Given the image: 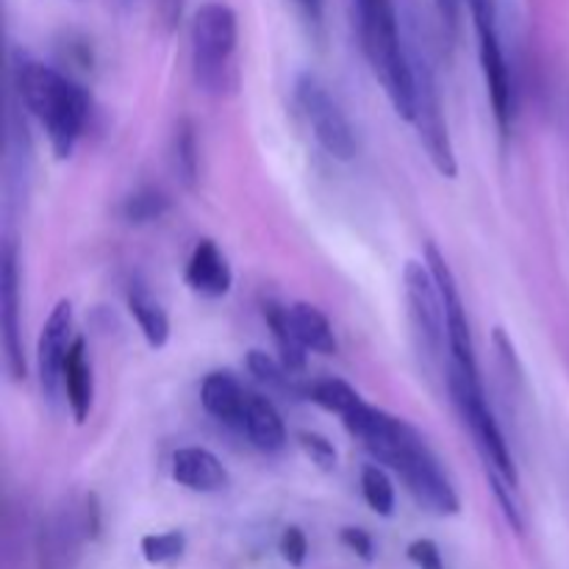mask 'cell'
<instances>
[{"mask_svg": "<svg viewBox=\"0 0 569 569\" xmlns=\"http://www.w3.org/2000/svg\"><path fill=\"white\" fill-rule=\"evenodd\" d=\"M437 3L439 17H442L445 28L448 31H456L459 28V0H433Z\"/></svg>", "mask_w": 569, "mask_h": 569, "instance_id": "32", "label": "cell"}, {"mask_svg": "<svg viewBox=\"0 0 569 569\" xmlns=\"http://www.w3.org/2000/svg\"><path fill=\"white\" fill-rule=\"evenodd\" d=\"M61 392H64L67 406H70L72 420L81 426L87 422L89 411H92L94 400V378H92V365H89L87 353V339L76 337L70 353L64 361V376H61Z\"/></svg>", "mask_w": 569, "mask_h": 569, "instance_id": "17", "label": "cell"}, {"mask_svg": "<svg viewBox=\"0 0 569 569\" xmlns=\"http://www.w3.org/2000/svg\"><path fill=\"white\" fill-rule=\"evenodd\" d=\"M403 287L406 303H409L411 320H415L422 345L431 356H442L445 345H448V326H445L442 298H439L437 281H433L428 264L409 261L403 270Z\"/></svg>", "mask_w": 569, "mask_h": 569, "instance_id": "10", "label": "cell"}, {"mask_svg": "<svg viewBox=\"0 0 569 569\" xmlns=\"http://www.w3.org/2000/svg\"><path fill=\"white\" fill-rule=\"evenodd\" d=\"M170 211V198L159 189H139L131 198H126L122 203V217L133 226H144V222L161 220V217Z\"/></svg>", "mask_w": 569, "mask_h": 569, "instance_id": "24", "label": "cell"}, {"mask_svg": "<svg viewBox=\"0 0 569 569\" xmlns=\"http://www.w3.org/2000/svg\"><path fill=\"white\" fill-rule=\"evenodd\" d=\"M472 20L478 31V56H481L483 81H487L489 103H492L495 120L500 131H509L515 120V87H511V72L506 64L503 44L498 37V20H495L492 0H470Z\"/></svg>", "mask_w": 569, "mask_h": 569, "instance_id": "8", "label": "cell"}, {"mask_svg": "<svg viewBox=\"0 0 569 569\" xmlns=\"http://www.w3.org/2000/svg\"><path fill=\"white\" fill-rule=\"evenodd\" d=\"M248 370L250 376H256V381L264 383L267 389H276V392H295L292 387V372L281 365L278 359H272L264 350H250L248 353Z\"/></svg>", "mask_w": 569, "mask_h": 569, "instance_id": "26", "label": "cell"}, {"mask_svg": "<svg viewBox=\"0 0 569 569\" xmlns=\"http://www.w3.org/2000/svg\"><path fill=\"white\" fill-rule=\"evenodd\" d=\"M450 395H453V403L459 409L461 420L470 428L472 439H476V448L481 453L483 467H487V478H500L509 487L520 489V472H517L515 459L509 453V445H506L503 433H500L498 420H495L492 409L487 403V395H483L481 381H470L461 372L450 370L448 376Z\"/></svg>", "mask_w": 569, "mask_h": 569, "instance_id": "5", "label": "cell"}, {"mask_svg": "<svg viewBox=\"0 0 569 569\" xmlns=\"http://www.w3.org/2000/svg\"><path fill=\"white\" fill-rule=\"evenodd\" d=\"M309 400L320 406V409L331 411V415H339L345 420V417L361 403V395L356 392L348 381H339V378H322V381L311 383Z\"/></svg>", "mask_w": 569, "mask_h": 569, "instance_id": "22", "label": "cell"}, {"mask_svg": "<svg viewBox=\"0 0 569 569\" xmlns=\"http://www.w3.org/2000/svg\"><path fill=\"white\" fill-rule=\"evenodd\" d=\"M278 550H281V559L289 567H303L306 556H309V539H306V533L298 526H287L281 539H278Z\"/></svg>", "mask_w": 569, "mask_h": 569, "instance_id": "29", "label": "cell"}, {"mask_svg": "<svg viewBox=\"0 0 569 569\" xmlns=\"http://www.w3.org/2000/svg\"><path fill=\"white\" fill-rule=\"evenodd\" d=\"M264 320L267 328L272 331V339L278 345V353H281V365L287 367L289 372H303L306 370V353L309 350L300 345V339L295 337L292 326H289V309L287 306H278L272 300L264 303Z\"/></svg>", "mask_w": 569, "mask_h": 569, "instance_id": "21", "label": "cell"}, {"mask_svg": "<svg viewBox=\"0 0 569 569\" xmlns=\"http://www.w3.org/2000/svg\"><path fill=\"white\" fill-rule=\"evenodd\" d=\"M406 553H409V561L417 569H445L442 553H439L437 542H431V539H417V542L409 545Z\"/></svg>", "mask_w": 569, "mask_h": 569, "instance_id": "30", "label": "cell"}, {"mask_svg": "<svg viewBox=\"0 0 569 569\" xmlns=\"http://www.w3.org/2000/svg\"><path fill=\"white\" fill-rule=\"evenodd\" d=\"M426 264L431 270L433 281H437L439 298H442L445 309V326H448V353H450V370L461 372L470 381H481V370H478L476 359V342H472V328L470 317H467L465 298H461V289L456 283L453 270L445 261V256L439 253L437 244H426Z\"/></svg>", "mask_w": 569, "mask_h": 569, "instance_id": "7", "label": "cell"}, {"mask_svg": "<svg viewBox=\"0 0 569 569\" xmlns=\"http://www.w3.org/2000/svg\"><path fill=\"white\" fill-rule=\"evenodd\" d=\"M17 94L44 128L56 159H70L89 120V94L64 72L33 59L14 67Z\"/></svg>", "mask_w": 569, "mask_h": 569, "instance_id": "2", "label": "cell"}, {"mask_svg": "<svg viewBox=\"0 0 569 569\" xmlns=\"http://www.w3.org/2000/svg\"><path fill=\"white\" fill-rule=\"evenodd\" d=\"M289 326H292L295 337L300 339L306 350H315L320 356H333L337 353V337H333V328L328 322V317L322 315L317 306L311 303H295L289 306Z\"/></svg>", "mask_w": 569, "mask_h": 569, "instance_id": "19", "label": "cell"}, {"mask_svg": "<svg viewBox=\"0 0 569 569\" xmlns=\"http://www.w3.org/2000/svg\"><path fill=\"white\" fill-rule=\"evenodd\" d=\"M415 61V126L420 133L422 144L428 150V159L437 167L439 176L456 178L459 172V161H456L453 142H450L448 122H445L442 103H439L437 83H433L431 70L422 64L420 59Z\"/></svg>", "mask_w": 569, "mask_h": 569, "instance_id": "9", "label": "cell"}, {"mask_svg": "<svg viewBox=\"0 0 569 569\" xmlns=\"http://www.w3.org/2000/svg\"><path fill=\"white\" fill-rule=\"evenodd\" d=\"M295 100H298L300 111L309 120L311 133L320 142V148L339 161L353 159L356 148H359L353 126H350L348 114L337 103V98L328 92L326 83L311 76V72H303L295 81Z\"/></svg>", "mask_w": 569, "mask_h": 569, "instance_id": "6", "label": "cell"}, {"mask_svg": "<svg viewBox=\"0 0 569 569\" xmlns=\"http://www.w3.org/2000/svg\"><path fill=\"white\" fill-rule=\"evenodd\" d=\"M176 170L183 187L192 189L198 181V137H194V126L189 120H181L176 128Z\"/></svg>", "mask_w": 569, "mask_h": 569, "instance_id": "25", "label": "cell"}, {"mask_svg": "<svg viewBox=\"0 0 569 569\" xmlns=\"http://www.w3.org/2000/svg\"><path fill=\"white\" fill-rule=\"evenodd\" d=\"M72 326H76L72 303L67 298H61L59 303L50 309L37 345L39 387H42L44 398H48L50 403H56V398H59L67 353H70L72 342H76V339H72Z\"/></svg>", "mask_w": 569, "mask_h": 569, "instance_id": "11", "label": "cell"}, {"mask_svg": "<svg viewBox=\"0 0 569 569\" xmlns=\"http://www.w3.org/2000/svg\"><path fill=\"white\" fill-rule=\"evenodd\" d=\"M298 442H300V448H303V453L309 456V459L315 461V465L320 467V470H326V472L337 470L339 453H337V448H333V442H328V439L322 437V433L303 431L298 437Z\"/></svg>", "mask_w": 569, "mask_h": 569, "instance_id": "28", "label": "cell"}, {"mask_svg": "<svg viewBox=\"0 0 569 569\" xmlns=\"http://www.w3.org/2000/svg\"><path fill=\"white\" fill-rule=\"evenodd\" d=\"M0 322H3L6 367L14 381L26 378V348L20 328V270H17L14 244L6 242L0 253Z\"/></svg>", "mask_w": 569, "mask_h": 569, "instance_id": "12", "label": "cell"}, {"mask_svg": "<svg viewBox=\"0 0 569 569\" xmlns=\"http://www.w3.org/2000/svg\"><path fill=\"white\" fill-rule=\"evenodd\" d=\"M122 3H131V0H122Z\"/></svg>", "mask_w": 569, "mask_h": 569, "instance_id": "34", "label": "cell"}, {"mask_svg": "<svg viewBox=\"0 0 569 569\" xmlns=\"http://www.w3.org/2000/svg\"><path fill=\"white\" fill-rule=\"evenodd\" d=\"M172 478L192 492H220L228 487V470L211 450L181 448L172 456Z\"/></svg>", "mask_w": 569, "mask_h": 569, "instance_id": "16", "label": "cell"}, {"mask_svg": "<svg viewBox=\"0 0 569 569\" xmlns=\"http://www.w3.org/2000/svg\"><path fill=\"white\" fill-rule=\"evenodd\" d=\"M295 3H298L315 22L322 17V0H295Z\"/></svg>", "mask_w": 569, "mask_h": 569, "instance_id": "33", "label": "cell"}, {"mask_svg": "<svg viewBox=\"0 0 569 569\" xmlns=\"http://www.w3.org/2000/svg\"><path fill=\"white\" fill-rule=\"evenodd\" d=\"M242 437L250 439V445L264 453H278L287 445V428H283L281 415L276 406L261 395L250 392L248 406H244V420H242Z\"/></svg>", "mask_w": 569, "mask_h": 569, "instance_id": "18", "label": "cell"}, {"mask_svg": "<svg viewBox=\"0 0 569 569\" xmlns=\"http://www.w3.org/2000/svg\"><path fill=\"white\" fill-rule=\"evenodd\" d=\"M192 70L206 92H231L237 87V11L226 3H206L194 11L189 26Z\"/></svg>", "mask_w": 569, "mask_h": 569, "instance_id": "4", "label": "cell"}, {"mask_svg": "<svg viewBox=\"0 0 569 569\" xmlns=\"http://www.w3.org/2000/svg\"><path fill=\"white\" fill-rule=\"evenodd\" d=\"M361 495H365V503L370 506L378 517L395 515V487L392 478L387 476L383 467L367 465L365 470H361Z\"/></svg>", "mask_w": 569, "mask_h": 569, "instance_id": "23", "label": "cell"}, {"mask_svg": "<svg viewBox=\"0 0 569 569\" xmlns=\"http://www.w3.org/2000/svg\"><path fill=\"white\" fill-rule=\"evenodd\" d=\"M128 311H131V317L137 320L144 342L153 350L164 348L167 339H170V317H167V311L161 309L159 300H156L142 283H133V287L128 289Z\"/></svg>", "mask_w": 569, "mask_h": 569, "instance_id": "20", "label": "cell"}, {"mask_svg": "<svg viewBox=\"0 0 569 569\" xmlns=\"http://www.w3.org/2000/svg\"><path fill=\"white\" fill-rule=\"evenodd\" d=\"M250 392L231 376V372H209L200 387V403L214 420L222 426L242 431L244 406H248Z\"/></svg>", "mask_w": 569, "mask_h": 569, "instance_id": "15", "label": "cell"}, {"mask_svg": "<svg viewBox=\"0 0 569 569\" xmlns=\"http://www.w3.org/2000/svg\"><path fill=\"white\" fill-rule=\"evenodd\" d=\"M183 550H187V537L181 531L148 533L142 539V556L148 565H170L181 559Z\"/></svg>", "mask_w": 569, "mask_h": 569, "instance_id": "27", "label": "cell"}, {"mask_svg": "<svg viewBox=\"0 0 569 569\" xmlns=\"http://www.w3.org/2000/svg\"><path fill=\"white\" fill-rule=\"evenodd\" d=\"M361 48L389 103L406 122L415 120V61L400 39L395 0H353Z\"/></svg>", "mask_w": 569, "mask_h": 569, "instance_id": "3", "label": "cell"}, {"mask_svg": "<svg viewBox=\"0 0 569 569\" xmlns=\"http://www.w3.org/2000/svg\"><path fill=\"white\" fill-rule=\"evenodd\" d=\"M81 539H87L81 509H56L39 528V569H76Z\"/></svg>", "mask_w": 569, "mask_h": 569, "instance_id": "13", "label": "cell"}, {"mask_svg": "<svg viewBox=\"0 0 569 569\" xmlns=\"http://www.w3.org/2000/svg\"><path fill=\"white\" fill-rule=\"evenodd\" d=\"M183 281L192 292L203 295V298H226L233 287V272L220 248L211 239H200L187 261Z\"/></svg>", "mask_w": 569, "mask_h": 569, "instance_id": "14", "label": "cell"}, {"mask_svg": "<svg viewBox=\"0 0 569 569\" xmlns=\"http://www.w3.org/2000/svg\"><path fill=\"white\" fill-rule=\"evenodd\" d=\"M342 422L350 437L359 439L378 465L398 472L420 509L437 517L459 515V492L445 472L442 461L428 448V442L415 426L378 409V406L365 403V400Z\"/></svg>", "mask_w": 569, "mask_h": 569, "instance_id": "1", "label": "cell"}, {"mask_svg": "<svg viewBox=\"0 0 569 569\" xmlns=\"http://www.w3.org/2000/svg\"><path fill=\"white\" fill-rule=\"evenodd\" d=\"M342 545L350 550V553L359 556V559L365 561L376 559V542H372V537L365 531V528H342Z\"/></svg>", "mask_w": 569, "mask_h": 569, "instance_id": "31", "label": "cell"}]
</instances>
